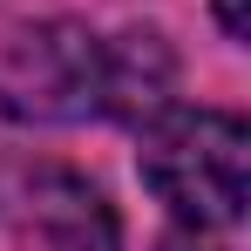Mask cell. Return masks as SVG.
<instances>
[{"label":"cell","instance_id":"cell-1","mask_svg":"<svg viewBox=\"0 0 251 251\" xmlns=\"http://www.w3.org/2000/svg\"><path fill=\"white\" fill-rule=\"evenodd\" d=\"M143 183L183 224L224 231L251 197V129L224 109H163L143 129Z\"/></svg>","mask_w":251,"mask_h":251},{"label":"cell","instance_id":"cell-5","mask_svg":"<svg viewBox=\"0 0 251 251\" xmlns=\"http://www.w3.org/2000/svg\"><path fill=\"white\" fill-rule=\"evenodd\" d=\"M217 21H224L231 41H245V34H251V0H217Z\"/></svg>","mask_w":251,"mask_h":251},{"label":"cell","instance_id":"cell-3","mask_svg":"<svg viewBox=\"0 0 251 251\" xmlns=\"http://www.w3.org/2000/svg\"><path fill=\"white\" fill-rule=\"evenodd\" d=\"M102 95V41L82 27H27L0 48V109L27 123L88 116Z\"/></svg>","mask_w":251,"mask_h":251},{"label":"cell","instance_id":"cell-2","mask_svg":"<svg viewBox=\"0 0 251 251\" xmlns=\"http://www.w3.org/2000/svg\"><path fill=\"white\" fill-rule=\"evenodd\" d=\"M0 231L7 251H123L116 210L102 190L61 163L0 170Z\"/></svg>","mask_w":251,"mask_h":251},{"label":"cell","instance_id":"cell-4","mask_svg":"<svg viewBox=\"0 0 251 251\" xmlns=\"http://www.w3.org/2000/svg\"><path fill=\"white\" fill-rule=\"evenodd\" d=\"M170 88H176V61H170L163 34L129 27L123 41H102V95H95V109H109L123 123H150V116L170 109Z\"/></svg>","mask_w":251,"mask_h":251}]
</instances>
